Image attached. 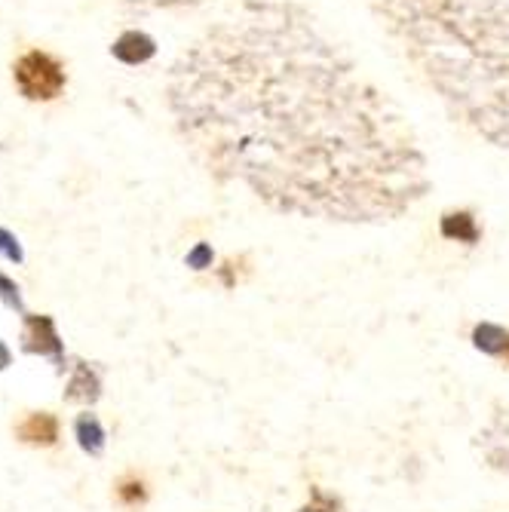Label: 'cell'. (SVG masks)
Here are the masks:
<instances>
[{
	"label": "cell",
	"mask_w": 509,
	"mask_h": 512,
	"mask_svg": "<svg viewBox=\"0 0 509 512\" xmlns=\"http://www.w3.org/2000/svg\"><path fill=\"white\" fill-rule=\"evenodd\" d=\"M13 80L28 102H53L62 96V89L68 83L65 65L43 50L22 53L13 65Z\"/></svg>",
	"instance_id": "3"
},
{
	"label": "cell",
	"mask_w": 509,
	"mask_h": 512,
	"mask_svg": "<svg viewBox=\"0 0 509 512\" xmlns=\"http://www.w3.org/2000/svg\"><path fill=\"white\" fill-rule=\"evenodd\" d=\"M157 53V46L148 34L142 31H126L117 43H114V56L126 65H142Z\"/></svg>",
	"instance_id": "5"
},
{
	"label": "cell",
	"mask_w": 509,
	"mask_h": 512,
	"mask_svg": "<svg viewBox=\"0 0 509 512\" xmlns=\"http://www.w3.org/2000/svg\"><path fill=\"white\" fill-rule=\"evenodd\" d=\"M16 436L28 445H53L59 439V421L50 411H31L16 427Z\"/></svg>",
	"instance_id": "4"
},
{
	"label": "cell",
	"mask_w": 509,
	"mask_h": 512,
	"mask_svg": "<svg viewBox=\"0 0 509 512\" xmlns=\"http://www.w3.org/2000/svg\"><path fill=\"white\" fill-rule=\"evenodd\" d=\"M25 347L28 350H40V353H59V341L53 335V322L46 325L43 335H40V319L31 316L28 319V329H25Z\"/></svg>",
	"instance_id": "7"
},
{
	"label": "cell",
	"mask_w": 509,
	"mask_h": 512,
	"mask_svg": "<svg viewBox=\"0 0 509 512\" xmlns=\"http://www.w3.org/2000/svg\"><path fill=\"white\" fill-rule=\"evenodd\" d=\"M77 430H80L83 448H92V451H99V448H102V430H99L96 421H92V417H83Z\"/></svg>",
	"instance_id": "10"
},
{
	"label": "cell",
	"mask_w": 509,
	"mask_h": 512,
	"mask_svg": "<svg viewBox=\"0 0 509 512\" xmlns=\"http://www.w3.org/2000/svg\"><path fill=\"white\" fill-rule=\"evenodd\" d=\"M405 59L451 117L509 145V0H381Z\"/></svg>",
	"instance_id": "2"
},
{
	"label": "cell",
	"mask_w": 509,
	"mask_h": 512,
	"mask_svg": "<svg viewBox=\"0 0 509 512\" xmlns=\"http://www.w3.org/2000/svg\"><path fill=\"white\" fill-rule=\"evenodd\" d=\"M181 138L218 175L276 197H402L424 157L405 114L289 0H246L166 80Z\"/></svg>",
	"instance_id": "1"
},
{
	"label": "cell",
	"mask_w": 509,
	"mask_h": 512,
	"mask_svg": "<svg viewBox=\"0 0 509 512\" xmlns=\"http://www.w3.org/2000/svg\"><path fill=\"white\" fill-rule=\"evenodd\" d=\"M503 356H506V359H509V347H506V353H503Z\"/></svg>",
	"instance_id": "13"
},
{
	"label": "cell",
	"mask_w": 509,
	"mask_h": 512,
	"mask_svg": "<svg viewBox=\"0 0 509 512\" xmlns=\"http://www.w3.org/2000/svg\"><path fill=\"white\" fill-rule=\"evenodd\" d=\"M304 512H338V500L322 491H313V503Z\"/></svg>",
	"instance_id": "11"
},
{
	"label": "cell",
	"mask_w": 509,
	"mask_h": 512,
	"mask_svg": "<svg viewBox=\"0 0 509 512\" xmlns=\"http://www.w3.org/2000/svg\"><path fill=\"white\" fill-rule=\"evenodd\" d=\"M206 261H209V249H206V246H200V249L191 255V264H194L197 270H203V264H206Z\"/></svg>",
	"instance_id": "12"
},
{
	"label": "cell",
	"mask_w": 509,
	"mask_h": 512,
	"mask_svg": "<svg viewBox=\"0 0 509 512\" xmlns=\"http://www.w3.org/2000/svg\"><path fill=\"white\" fill-rule=\"evenodd\" d=\"M442 237L445 240H457V243H479V224L473 218V212H445L442 215Z\"/></svg>",
	"instance_id": "6"
},
{
	"label": "cell",
	"mask_w": 509,
	"mask_h": 512,
	"mask_svg": "<svg viewBox=\"0 0 509 512\" xmlns=\"http://www.w3.org/2000/svg\"><path fill=\"white\" fill-rule=\"evenodd\" d=\"M473 338H476V347H482L485 353H506L509 347V335L497 329V325H479Z\"/></svg>",
	"instance_id": "8"
},
{
	"label": "cell",
	"mask_w": 509,
	"mask_h": 512,
	"mask_svg": "<svg viewBox=\"0 0 509 512\" xmlns=\"http://www.w3.org/2000/svg\"><path fill=\"white\" fill-rule=\"evenodd\" d=\"M117 500L123 506H142L148 500V488L142 479H135V476H126L120 485H117Z\"/></svg>",
	"instance_id": "9"
}]
</instances>
